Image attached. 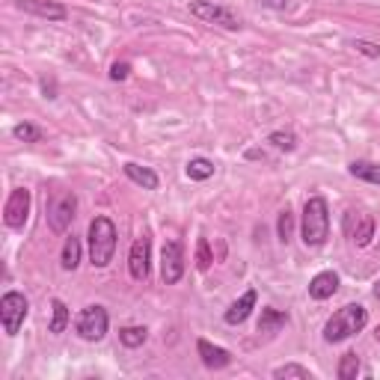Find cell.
I'll list each match as a JSON object with an SVG mask.
<instances>
[{"label":"cell","mask_w":380,"mask_h":380,"mask_svg":"<svg viewBox=\"0 0 380 380\" xmlns=\"http://www.w3.org/2000/svg\"><path fill=\"white\" fill-rule=\"evenodd\" d=\"M365 324H368V309L360 306V303H348V306H342L327 324H324V342H327V345L345 342V339L356 336V333H363Z\"/></svg>","instance_id":"cell-1"},{"label":"cell","mask_w":380,"mask_h":380,"mask_svg":"<svg viewBox=\"0 0 380 380\" xmlns=\"http://www.w3.org/2000/svg\"><path fill=\"white\" fill-rule=\"evenodd\" d=\"M306 247H321L330 235V208L324 196H312L303 205V226H300Z\"/></svg>","instance_id":"cell-2"},{"label":"cell","mask_w":380,"mask_h":380,"mask_svg":"<svg viewBox=\"0 0 380 380\" xmlns=\"http://www.w3.org/2000/svg\"><path fill=\"white\" fill-rule=\"evenodd\" d=\"M89 262L95 267H107L116 253V226L110 217H95L89 223Z\"/></svg>","instance_id":"cell-3"},{"label":"cell","mask_w":380,"mask_h":380,"mask_svg":"<svg viewBox=\"0 0 380 380\" xmlns=\"http://www.w3.org/2000/svg\"><path fill=\"white\" fill-rule=\"evenodd\" d=\"M107 327H110V315L104 306H86L74 321V330L84 342H102L107 336Z\"/></svg>","instance_id":"cell-4"},{"label":"cell","mask_w":380,"mask_h":380,"mask_svg":"<svg viewBox=\"0 0 380 380\" xmlns=\"http://www.w3.org/2000/svg\"><path fill=\"white\" fill-rule=\"evenodd\" d=\"M342 232L354 247H368L374 241V217L365 214V211L351 208L348 214L342 217Z\"/></svg>","instance_id":"cell-5"},{"label":"cell","mask_w":380,"mask_h":380,"mask_svg":"<svg viewBox=\"0 0 380 380\" xmlns=\"http://www.w3.org/2000/svg\"><path fill=\"white\" fill-rule=\"evenodd\" d=\"M27 297L18 294V292H6L3 297H0V321H3V333L6 336H18L21 324H24L27 318Z\"/></svg>","instance_id":"cell-6"},{"label":"cell","mask_w":380,"mask_h":380,"mask_svg":"<svg viewBox=\"0 0 380 380\" xmlns=\"http://www.w3.org/2000/svg\"><path fill=\"white\" fill-rule=\"evenodd\" d=\"M190 15L205 21V24H217V27H226V30H241V18L232 13L229 6H217L211 0H193L190 3Z\"/></svg>","instance_id":"cell-7"},{"label":"cell","mask_w":380,"mask_h":380,"mask_svg":"<svg viewBox=\"0 0 380 380\" xmlns=\"http://www.w3.org/2000/svg\"><path fill=\"white\" fill-rule=\"evenodd\" d=\"M161 276L166 285H175L182 283L184 276V253H182V244L178 241H166L164 250H161Z\"/></svg>","instance_id":"cell-8"},{"label":"cell","mask_w":380,"mask_h":380,"mask_svg":"<svg viewBox=\"0 0 380 380\" xmlns=\"http://www.w3.org/2000/svg\"><path fill=\"white\" fill-rule=\"evenodd\" d=\"M30 217V190L27 187H15L6 199L3 208V220L9 229H24V223Z\"/></svg>","instance_id":"cell-9"},{"label":"cell","mask_w":380,"mask_h":380,"mask_svg":"<svg viewBox=\"0 0 380 380\" xmlns=\"http://www.w3.org/2000/svg\"><path fill=\"white\" fill-rule=\"evenodd\" d=\"M74 211H77V196H74V193H63L57 203L51 205V211H48V226H51V232L63 235L65 229H69V223L74 220Z\"/></svg>","instance_id":"cell-10"},{"label":"cell","mask_w":380,"mask_h":380,"mask_svg":"<svg viewBox=\"0 0 380 380\" xmlns=\"http://www.w3.org/2000/svg\"><path fill=\"white\" fill-rule=\"evenodd\" d=\"M149 262H152V241L143 235V238L131 244V255H128V271L137 283H143L149 276Z\"/></svg>","instance_id":"cell-11"},{"label":"cell","mask_w":380,"mask_h":380,"mask_svg":"<svg viewBox=\"0 0 380 380\" xmlns=\"http://www.w3.org/2000/svg\"><path fill=\"white\" fill-rule=\"evenodd\" d=\"M18 9H24L30 15H39V18H48V21H65V6L63 3H54V0H18Z\"/></svg>","instance_id":"cell-12"},{"label":"cell","mask_w":380,"mask_h":380,"mask_svg":"<svg viewBox=\"0 0 380 380\" xmlns=\"http://www.w3.org/2000/svg\"><path fill=\"white\" fill-rule=\"evenodd\" d=\"M196 351L203 356V365L211 368V372H220V368H226L232 363V354L226 348H217V345H211L208 339H199L196 342Z\"/></svg>","instance_id":"cell-13"},{"label":"cell","mask_w":380,"mask_h":380,"mask_svg":"<svg viewBox=\"0 0 380 380\" xmlns=\"http://www.w3.org/2000/svg\"><path fill=\"white\" fill-rule=\"evenodd\" d=\"M336 292H339V274L321 271V274L312 276V283H309V297L312 300H330Z\"/></svg>","instance_id":"cell-14"},{"label":"cell","mask_w":380,"mask_h":380,"mask_svg":"<svg viewBox=\"0 0 380 380\" xmlns=\"http://www.w3.org/2000/svg\"><path fill=\"white\" fill-rule=\"evenodd\" d=\"M255 300H259V294H255V288H250V292H244L238 300H235V303L226 309V315H223V318H226V324H232V327H235V324H244V321H247L250 318V312L255 309Z\"/></svg>","instance_id":"cell-15"},{"label":"cell","mask_w":380,"mask_h":380,"mask_svg":"<svg viewBox=\"0 0 380 380\" xmlns=\"http://www.w3.org/2000/svg\"><path fill=\"white\" fill-rule=\"evenodd\" d=\"M122 170H125V175L131 178L134 184H140L143 190H158V184H161L158 173L149 170V166H140V164H125V166H122Z\"/></svg>","instance_id":"cell-16"},{"label":"cell","mask_w":380,"mask_h":380,"mask_svg":"<svg viewBox=\"0 0 380 380\" xmlns=\"http://www.w3.org/2000/svg\"><path fill=\"white\" fill-rule=\"evenodd\" d=\"M288 324V312L283 309H262V318H259V333H264V336H274V333H279Z\"/></svg>","instance_id":"cell-17"},{"label":"cell","mask_w":380,"mask_h":380,"mask_svg":"<svg viewBox=\"0 0 380 380\" xmlns=\"http://www.w3.org/2000/svg\"><path fill=\"white\" fill-rule=\"evenodd\" d=\"M60 264H63V271H74V267L81 264V238H74V235H69V238H65Z\"/></svg>","instance_id":"cell-18"},{"label":"cell","mask_w":380,"mask_h":380,"mask_svg":"<svg viewBox=\"0 0 380 380\" xmlns=\"http://www.w3.org/2000/svg\"><path fill=\"white\" fill-rule=\"evenodd\" d=\"M184 175L190 178V182H208V178L214 175V164H211L208 158H193V161H187Z\"/></svg>","instance_id":"cell-19"},{"label":"cell","mask_w":380,"mask_h":380,"mask_svg":"<svg viewBox=\"0 0 380 380\" xmlns=\"http://www.w3.org/2000/svg\"><path fill=\"white\" fill-rule=\"evenodd\" d=\"M351 175L360 178V182H368V184H380V164L354 161V164H351Z\"/></svg>","instance_id":"cell-20"},{"label":"cell","mask_w":380,"mask_h":380,"mask_svg":"<svg viewBox=\"0 0 380 380\" xmlns=\"http://www.w3.org/2000/svg\"><path fill=\"white\" fill-rule=\"evenodd\" d=\"M51 312H54V318H51V327H48V330L54 333V336H60V333L69 327V321H72L69 306H65L63 300H54V303H51Z\"/></svg>","instance_id":"cell-21"},{"label":"cell","mask_w":380,"mask_h":380,"mask_svg":"<svg viewBox=\"0 0 380 380\" xmlns=\"http://www.w3.org/2000/svg\"><path fill=\"white\" fill-rule=\"evenodd\" d=\"M149 339V330L146 327H125L119 330V342L125 345V348H140V345H146Z\"/></svg>","instance_id":"cell-22"},{"label":"cell","mask_w":380,"mask_h":380,"mask_svg":"<svg viewBox=\"0 0 380 380\" xmlns=\"http://www.w3.org/2000/svg\"><path fill=\"white\" fill-rule=\"evenodd\" d=\"M292 232H294V214H292V208H283V211H279V217H276V235H279V241L288 244V241H292Z\"/></svg>","instance_id":"cell-23"},{"label":"cell","mask_w":380,"mask_h":380,"mask_svg":"<svg viewBox=\"0 0 380 380\" xmlns=\"http://www.w3.org/2000/svg\"><path fill=\"white\" fill-rule=\"evenodd\" d=\"M267 143H271L274 149H279V152H294L297 149V137L292 131H274L271 137H267Z\"/></svg>","instance_id":"cell-24"},{"label":"cell","mask_w":380,"mask_h":380,"mask_svg":"<svg viewBox=\"0 0 380 380\" xmlns=\"http://www.w3.org/2000/svg\"><path fill=\"white\" fill-rule=\"evenodd\" d=\"M356 374H360V356H356V354H345L342 363H339V377L342 380H356Z\"/></svg>","instance_id":"cell-25"},{"label":"cell","mask_w":380,"mask_h":380,"mask_svg":"<svg viewBox=\"0 0 380 380\" xmlns=\"http://www.w3.org/2000/svg\"><path fill=\"white\" fill-rule=\"evenodd\" d=\"M13 137L21 140V143H39L42 140V128L30 125V122H21V125L13 128Z\"/></svg>","instance_id":"cell-26"},{"label":"cell","mask_w":380,"mask_h":380,"mask_svg":"<svg viewBox=\"0 0 380 380\" xmlns=\"http://www.w3.org/2000/svg\"><path fill=\"white\" fill-rule=\"evenodd\" d=\"M274 377H300V380H312V372H309V368H303V365L288 363V365L274 368Z\"/></svg>","instance_id":"cell-27"},{"label":"cell","mask_w":380,"mask_h":380,"mask_svg":"<svg viewBox=\"0 0 380 380\" xmlns=\"http://www.w3.org/2000/svg\"><path fill=\"white\" fill-rule=\"evenodd\" d=\"M211 262H214V255H211L208 238H199V241H196V267H199V271H208Z\"/></svg>","instance_id":"cell-28"},{"label":"cell","mask_w":380,"mask_h":380,"mask_svg":"<svg viewBox=\"0 0 380 380\" xmlns=\"http://www.w3.org/2000/svg\"><path fill=\"white\" fill-rule=\"evenodd\" d=\"M354 48L363 54V57H372V60H380V45L374 42H365V39H354Z\"/></svg>","instance_id":"cell-29"},{"label":"cell","mask_w":380,"mask_h":380,"mask_svg":"<svg viewBox=\"0 0 380 380\" xmlns=\"http://www.w3.org/2000/svg\"><path fill=\"white\" fill-rule=\"evenodd\" d=\"M128 74H131L128 63H113V65H110V81H128Z\"/></svg>","instance_id":"cell-30"},{"label":"cell","mask_w":380,"mask_h":380,"mask_svg":"<svg viewBox=\"0 0 380 380\" xmlns=\"http://www.w3.org/2000/svg\"><path fill=\"white\" fill-rule=\"evenodd\" d=\"M267 9H276V13H285L288 9V0H262Z\"/></svg>","instance_id":"cell-31"},{"label":"cell","mask_w":380,"mask_h":380,"mask_svg":"<svg viewBox=\"0 0 380 380\" xmlns=\"http://www.w3.org/2000/svg\"><path fill=\"white\" fill-rule=\"evenodd\" d=\"M374 294H377V297H380V285H377V288H374Z\"/></svg>","instance_id":"cell-32"},{"label":"cell","mask_w":380,"mask_h":380,"mask_svg":"<svg viewBox=\"0 0 380 380\" xmlns=\"http://www.w3.org/2000/svg\"><path fill=\"white\" fill-rule=\"evenodd\" d=\"M374 336H377V342H380V327H377V333H374Z\"/></svg>","instance_id":"cell-33"}]
</instances>
